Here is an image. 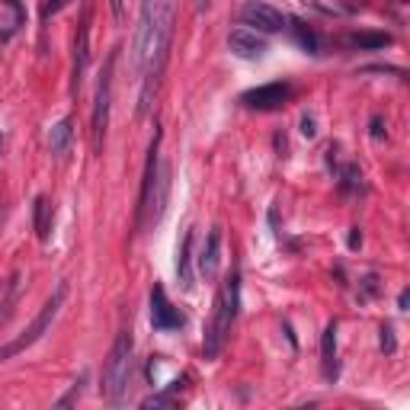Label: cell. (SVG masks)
<instances>
[{"label": "cell", "instance_id": "cb8c5ba5", "mask_svg": "<svg viewBox=\"0 0 410 410\" xmlns=\"http://www.w3.org/2000/svg\"><path fill=\"white\" fill-rule=\"evenodd\" d=\"M68 3H71V0H45V3H42V23H48L52 16H58Z\"/></svg>", "mask_w": 410, "mask_h": 410}, {"label": "cell", "instance_id": "6da1fadb", "mask_svg": "<svg viewBox=\"0 0 410 410\" xmlns=\"http://www.w3.org/2000/svg\"><path fill=\"white\" fill-rule=\"evenodd\" d=\"M132 365H135V337L132 331H122L112 343L109 356H106V365H102V381L100 391L109 404H119L122 395L128 391V381H132Z\"/></svg>", "mask_w": 410, "mask_h": 410}, {"label": "cell", "instance_id": "7402d4cb", "mask_svg": "<svg viewBox=\"0 0 410 410\" xmlns=\"http://www.w3.org/2000/svg\"><path fill=\"white\" fill-rule=\"evenodd\" d=\"M84 385H87V375H80V379L71 385V391H68L64 397H58V401H55V407H74V404L80 401V395H84Z\"/></svg>", "mask_w": 410, "mask_h": 410}, {"label": "cell", "instance_id": "f546056e", "mask_svg": "<svg viewBox=\"0 0 410 410\" xmlns=\"http://www.w3.org/2000/svg\"><path fill=\"white\" fill-rule=\"evenodd\" d=\"M208 7H212V0H196V10H199V13H202V10H208Z\"/></svg>", "mask_w": 410, "mask_h": 410}, {"label": "cell", "instance_id": "7a4b0ae2", "mask_svg": "<svg viewBox=\"0 0 410 410\" xmlns=\"http://www.w3.org/2000/svg\"><path fill=\"white\" fill-rule=\"evenodd\" d=\"M64 298H68V282H58V289L52 292V298L42 305V311L36 317H32V324L26 327L23 333L16 340H10L7 347H0V363H7V359H13V356H20L23 349H29L32 343H39L42 340V333L52 327V321L58 317V311H61V305H64Z\"/></svg>", "mask_w": 410, "mask_h": 410}, {"label": "cell", "instance_id": "83f0119b", "mask_svg": "<svg viewBox=\"0 0 410 410\" xmlns=\"http://www.w3.org/2000/svg\"><path fill=\"white\" fill-rule=\"evenodd\" d=\"M109 10L116 20H122V16H126V0H109Z\"/></svg>", "mask_w": 410, "mask_h": 410}, {"label": "cell", "instance_id": "52a82bcc", "mask_svg": "<svg viewBox=\"0 0 410 410\" xmlns=\"http://www.w3.org/2000/svg\"><path fill=\"white\" fill-rule=\"evenodd\" d=\"M289 100H292V84L289 80H273V84H260V87H250L241 93V102L257 112L282 109Z\"/></svg>", "mask_w": 410, "mask_h": 410}, {"label": "cell", "instance_id": "44dd1931", "mask_svg": "<svg viewBox=\"0 0 410 410\" xmlns=\"http://www.w3.org/2000/svg\"><path fill=\"white\" fill-rule=\"evenodd\" d=\"M379 347H381V353H385V356H395L397 353V340H395V327H391V324H381Z\"/></svg>", "mask_w": 410, "mask_h": 410}, {"label": "cell", "instance_id": "9a60e30c", "mask_svg": "<svg viewBox=\"0 0 410 410\" xmlns=\"http://www.w3.org/2000/svg\"><path fill=\"white\" fill-rule=\"evenodd\" d=\"M71 142H74V119L68 116V119H61L52 132H48V148H52L55 158H64L68 148H71Z\"/></svg>", "mask_w": 410, "mask_h": 410}, {"label": "cell", "instance_id": "ffe728a7", "mask_svg": "<svg viewBox=\"0 0 410 410\" xmlns=\"http://www.w3.org/2000/svg\"><path fill=\"white\" fill-rule=\"evenodd\" d=\"M48 208H52V205H48L45 196H39V199H36V205H32V225H36V234H39L42 241H45L48 231H52V221H48Z\"/></svg>", "mask_w": 410, "mask_h": 410}, {"label": "cell", "instance_id": "4fadbf2b", "mask_svg": "<svg viewBox=\"0 0 410 410\" xmlns=\"http://www.w3.org/2000/svg\"><path fill=\"white\" fill-rule=\"evenodd\" d=\"M192 241H196V228H190L180 241V250H176V279H180L183 292H192Z\"/></svg>", "mask_w": 410, "mask_h": 410}, {"label": "cell", "instance_id": "2e32d148", "mask_svg": "<svg viewBox=\"0 0 410 410\" xmlns=\"http://www.w3.org/2000/svg\"><path fill=\"white\" fill-rule=\"evenodd\" d=\"M391 36L388 32H356V36H349L347 45L349 48H359V52H381V48L391 45Z\"/></svg>", "mask_w": 410, "mask_h": 410}, {"label": "cell", "instance_id": "e0dca14e", "mask_svg": "<svg viewBox=\"0 0 410 410\" xmlns=\"http://www.w3.org/2000/svg\"><path fill=\"white\" fill-rule=\"evenodd\" d=\"M183 381H186V375H183V379H176L174 385H167L164 391H158V395H148V397L142 401V407H144V410H151V407H154V410H160V407H176V391L183 388Z\"/></svg>", "mask_w": 410, "mask_h": 410}, {"label": "cell", "instance_id": "ac0fdd59", "mask_svg": "<svg viewBox=\"0 0 410 410\" xmlns=\"http://www.w3.org/2000/svg\"><path fill=\"white\" fill-rule=\"evenodd\" d=\"M289 29H292V36H295V42H298L305 52H311V55H321V39L314 36V29L311 26H305L301 20H289Z\"/></svg>", "mask_w": 410, "mask_h": 410}, {"label": "cell", "instance_id": "4dcf8cb0", "mask_svg": "<svg viewBox=\"0 0 410 410\" xmlns=\"http://www.w3.org/2000/svg\"><path fill=\"white\" fill-rule=\"evenodd\" d=\"M0 148H3V135H0Z\"/></svg>", "mask_w": 410, "mask_h": 410}, {"label": "cell", "instance_id": "3957f363", "mask_svg": "<svg viewBox=\"0 0 410 410\" xmlns=\"http://www.w3.org/2000/svg\"><path fill=\"white\" fill-rule=\"evenodd\" d=\"M119 48L106 55V64L96 80V96H93V119H90V135H93V154H102L106 132H109V109H112V71H116Z\"/></svg>", "mask_w": 410, "mask_h": 410}, {"label": "cell", "instance_id": "484cf974", "mask_svg": "<svg viewBox=\"0 0 410 410\" xmlns=\"http://www.w3.org/2000/svg\"><path fill=\"white\" fill-rule=\"evenodd\" d=\"M301 135H305V138H314L317 135V122H314V116H301Z\"/></svg>", "mask_w": 410, "mask_h": 410}, {"label": "cell", "instance_id": "30bf717a", "mask_svg": "<svg viewBox=\"0 0 410 410\" xmlns=\"http://www.w3.org/2000/svg\"><path fill=\"white\" fill-rule=\"evenodd\" d=\"M90 64V10L84 7V16L77 23V36H74V68H71V93L77 96L84 87V74Z\"/></svg>", "mask_w": 410, "mask_h": 410}, {"label": "cell", "instance_id": "9c48e42d", "mask_svg": "<svg viewBox=\"0 0 410 410\" xmlns=\"http://www.w3.org/2000/svg\"><path fill=\"white\" fill-rule=\"evenodd\" d=\"M183 324H186V314L167 298L164 285L154 282V289H151V327L154 331H180Z\"/></svg>", "mask_w": 410, "mask_h": 410}, {"label": "cell", "instance_id": "ba28073f", "mask_svg": "<svg viewBox=\"0 0 410 410\" xmlns=\"http://www.w3.org/2000/svg\"><path fill=\"white\" fill-rule=\"evenodd\" d=\"M160 0H142L138 10V26H135V39H132V68L138 74L148 64V45H151V32H154V20H158Z\"/></svg>", "mask_w": 410, "mask_h": 410}, {"label": "cell", "instance_id": "d4e9b609", "mask_svg": "<svg viewBox=\"0 0 410 410\" xmlns=\"http://www.w3.org/2000/svg\"><path fill=\"white\" fill-rule=\"evenodd\" d=\"M369 135H372V138H375V142H381V138H385V135H388V128H385V119H381V116H372V122H369Z\"/></svg>", "mask_w": 410, "mask_h": 410}, {"label": "cell", "instance_id": "7c38bea8", "mask_svg": "<svg viewBox=\"0 0 410 410\" xmlns=\"http://www.w3.org/2000/svg\"><path fill=\"white\" fill-rule=\"evenodd\" d=\"M337 331L340 324L331 321L321 333V372H324V381H337L340 379V363H337Z\"/></svg>", "mask_w": 410, "mask_h": 410}, {"label": "cell", "instance_id": "277c9868", "mask_svg": "<svg viewBox=\"0 0 410 410\" xmlns=\"http://www.w3.org/2000/svg\"><path fill=\"white\" fill-rule=\"evenodd\" d=\"M160 138L164 132H154L148 148V160H144V174H142V190H138V202H135V234H142L148 228V212H151V196L158 186V170H160Z\"/></svg>", "mask_w": 410, "mask_h": 410}, {"label": "cell", "instance_id": "4316f807", "mask_svg": "<svg viewBox=\"0 0 410 410\" xmlns=\"http://www.w3.org/2000/svg\"><path fill=\"white\" fill-rule=\"evenodd\" d=\"M359 247H363V231L353 228L349 231V250H359Z\"/></svg>", "mask_w": 410, "mask_h": 410}, {"label": "cell", "instance_id": "5b68a950", "mask_svg": "<svg viewBox=\"0 0 410 410\" xmlns=\"http://www.w3.org/2000/svg\"><path fill=\"white\" fill-rule=\"evenodd\" d=\"M237 16H241V26H247L253 32H263V36L282 32L285 23H289V16L282 10H276L273 3H266V0H247Z\"/></svg>", "mask_w": 410, "mask_h": 410}, {"label": "cell", "instance_id": "f1b7e54d", "mask_svg": "<svg viewBox=\"0 0 410 410\" xmlns=\"http://www.w3.org/2000/svg\"><path fill=\"white\" fill-rule=\"evenodd\" d=\"M410 305V289H401V295H397V311H407Z\"/></svg>", "mask_w": 410, "mask_h": 410}, {"label": "cell", "instance_id": "1f68e13d", "mask_svg": "<svg viewBox=\"0 0 410 410\" xmlns=\"http://www.w3.org/2000/svg\"><path fill=\"white\" fill-rule=\"evenodd\" d=\"M397 3H404V0H397Z\"/></svg>", "mask_w": 410, "mask_h": 410}, {"label": "cell", "instance_id": "603a6c76", "mask_svg": "<svg viewBox=\"0 0 410 410\" xmlns=\"http://www.w3.org/2000/svg\"><path fill=\"white\" fill-rule=\"evenodd\" d=\"M359 289H363V292H359V295H363V298H365V301H369V298H375V295H379V292H381L379 273H365V276H363V279H359Z\"/></svg>", "mask_w": 410, "mask_h": 410}, {"label": "cell", "instance_id": "8992f818", "mask_svg": "<svg viewBox=\"0 0 410 410\" xmlns=\"http://www.w3.org/2000/svg\"><path fill=\"white\" fill-rule=\"evenodd\" d=\"M237 321V314L228 308V301L221 298V292L215 295V314L205 327V340H202V356L205 359H218V353L225 349V340L231 333V324Z\"/></svg>", "mask_w": 410, "mask_h": 410}, {"label": "cell", "instance_id": "d6986e66", "mask_svg": "<svg viewBox=\"0 0 410 410\" xmlns=\"http://www.w3.org/2000/svg\"><path fill=\"white\" fill-rule=\"evenodd\" d=\"M337 186H340V192H343V196L359 192V190H363V170H359L356 164H347V167H343V174H340Z\"/></svg>", "mask_w": 410, "mask_h": 410}, {"label": "cell", "instance_id": "8fae6325", "mask_svg": "<svg viewBox=\"0 0 410 410\" xmlns=\"http://www.w3.org/2000/svg\"><path fill=\"white\" fill-rule=\"evenodd\" d=\"M228 48L244 61H257V58L266 55V36L247 29V26H237L228 32Z\"/></svg>", "mask_w": 410, "mask_h": 410}, {"label": "cell", "instance_id": "5bb4252c", "mask_svg": "<svg viewBox=\"0 0 410 410\" xmlns=\"http://www.w3.org/2000/svg\"><path fill=\"white\" fill-rule=\"evenodd\" d=\"M218 263H221V228L215 225L208 231V241H205L202 253H199V273L205 279H215L218 276Z\"/></svg>", "mask_w": 410, "mask_h": 410}]
</instances>
